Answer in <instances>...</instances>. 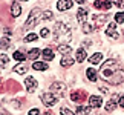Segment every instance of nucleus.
<instances>
[{
	"label": "nucleus",
	"mask_w": 124,
	"mask_h": 115,
	"mask_svg": "<svg viewBox=\"0 0 124 115\" xmlns=\"http://www.w3.org/2000/svg\"><path fill=\"white\" fill-rule=\"evenodd\" d=\"M39 16H40V11H39V9H34V11L29 14V18H28V22H26V25H25L26 29H31V28H34L37 23H39V22H37Z\"/></svg>",
	"instance_id": "nucleus-5"
},
{
	"label": "nucleus",
	"mask_w": 124,
	"mask_h": 115,
	"mask_svg": "<svg viewBox=\"0 0 124 115\" xmlns=\"http://www.w3.org/2000/svg\"><path fill=\"white\" fill-rule=\"evenodd\" d=\"M100 72H101L103 78L109 81L110 84H121L124 81V66L115 58L106 60V63H103Z\"/></svg>",
	"instance_id": "nucleus-1"
},
{
	"label": "nucleus",
	"mask_w": 124,
	"mask_h": 115,
	"mask_svg": "<svg viewBox=\"0 0 124 115\" xmlns=\"http://www.w3.org/2000/svg\"><path fill=\"white\" fill-rule=\"evenodd\" d=\"M51 90H52V94H55V95L64 97V95H66V90H68V86H66L64 83L57 81V83H52L51 84Z\"/></svg>",
	"instance_id": "nucleus-3"
},
{
	"label": "nucleus",
	"mask_w": 124,
	"mask_h": 115,
	"mask_svg": "<svg viewBox=\"0 0 124 115\" xmlns=\"http://www.w3.org/2000/svg\"><path fill=\"white\" fill-rule=\"evenodd\" d=\"M2 48H9V41H6V38H2Z\"/></svg>",
	"instance_id": "nucleus-34"
},
{
	"label": "nucleus",
	"mask_w": 124,
	"mask_h": 115,
	"mask_svg": "<svg viewBox=\"0 0 124 115\" xmlns=\"http://www.w3.org/2000/svg\"><path fill=\"white\" fill-rule=\"evenodd\" d=\"M86 98V94L84 92H72L70 94V100H72V101H80V100H83Z\"/></svg>",
	"instance_id": "nucleus-15"
},
{
	"label": "nucleus",
	"mask_w": 124,
	"mask_h": 115,
	"mask_svg": "<svg viewBox=\"0 0 124 115\" xmlns=\"http://www.w3.org/2000/svg\"><path fill=\"white\" fill-rule=\"evenodd\" d=\"M106 34L110 37V38H116V37H118V32H116V22H112L110 25L107 26Z\"/></svg>",
	"instance_id": "nucleus-9"
},
{
	"label": "nucleus",
	"mask_w": 124,
	"mask_h": 115,
	"mask_svg": "<svg viewBox=\"0 0 124 115\" xmlns=\"http://www.w3.org/2000/svg\"><path fill=\"white\" fill-rule=\"evenodd\" d=\"M14 60H17V61H25V55L22 54V52H18V51H16L14 52Z\"/></svg>",
	"instance_id": "nucleus-26"
},
{
	"label": "nucleus",
	"mask_w": 124,
	"mask_h": 115,
	"mask_svg": "<svg viewBox=\"0 0 124 115\" xmlns=\"http://www.w3.org/2000/svg\"><path fill=\"white\" fill-rule=\"evenodd\" d=\"M112 3L116 5L118 8H123V2H121V0H112Z\"/></svg>",
	"instance_id": "nucleus-36"
},
{
	"label": "nucleus",
	"mask_w": 124,
	"mask_h": 115,
	"mask_svg": "<svg viewBox=\"0 0 124 115\" xmlns=\"http://www.w3.org/2000/svg\"><path fill=\"white\" fill-rule=\"evenodd\" d=\"M86 17H87V9L80 8L78 12H77V18H78V22L81 23V25H84V23H86Z\"/></svg>",
	"instance_id": "nucleus-12"
},
{
	"label": "nucleus",
	"mask_w": 124,
	"mask_h": 115,
	"mask_svg": "<svg viewBox=\"0 0 124 115\" xmlns=\"http://www.w3.org/2000/svg\"><path fill=\"white\" fill-rule=\"evenodd\" d=\"M60 114H61V115H77V114H74L72 111H69L68 107H61V109H60Z\"/></svg>",
	"instance_id": "nucleus-28"
},
{
	"label": "nucleus",
	"mask_w": 124,
	"mask_h": 115,
	"mask_svg": "<svg viewBox=\"0 0 124 115\" xmlns=\"http://www.w3.org/2000/svg\"><path fill=\"white\" fill-rule=\"evenodd\" d=\"M104 22H106V16H93L92 17V26L95 28V29L101 28L104 25Z\"/></svg>",
	"instance_id": "nucleus-7"
},
{
	"label": "nucleus",
	"mask_w": 124,
	"mask_h": 115,
	"mask_svg": "<svg viewBox=\"0 0 124 115\" xmlns=\"http://www.w3.org/2000/svg\"><path fill=\"white\" fill-rule=\"evenodd\" d=\"M75 2H77V3H80V5H81V3H84V0H75Z\"/></svg>",
	"instance_id": "nucleus-39"
},
{
	"label": "nucleus",
	"mask_w": 124,
	"mask_h": 115,
	"mask_svg": "<svg viewBox=\"0 0 124 115\" xmlns=\"http://www.w3.org/2000/svg\"><path fill=\"white\" fill-rule=\"evenodd\" d=\"M70 28L66 25L64 22H57L55 28H54V38L55 41H58L60 45H64V43H69L70 40Z\"/></svg>",
	"instance_id": "nucleus-2"
},
{
	"label": "nucleus",
	"mask_w": 124,
	"mask_h": 115,
	"mask_svg": "<svg viewBox=\"0 0 124 115\" xmlns=\"http://www.w3.org/2000/svg\"><path fill=\"white\" fill-rule=\"evenodd\" d=\"M40 35H41L43 38H46L47 35H49V31H47V29H46V28H43V29L40 31Z\"/></svg>",
	"instance_id": "nucleus-33"
},
{
	"label": "nucleus",
	"mask_w": 124,
	"mask_h": 115,
	"mask_svg": "<svg viewBox=\"0 0 124 115\" xmlns=\"http://www.w3.org/2000/svg\"><path fill=\"white\" fill-rule=\"evenodd\" d=\"M45 115H54V114H52V112H49V111H47V112H46Z\"/></svg>",
	"instance_id": "nucleus-40"
},
{
	"label": "nucleus",
	"mask_w": 124,
	"mask_h": 115,
	"mask_svg": "<svg viewBox=\"0 0 124 115\" xmlns=\"http://www.w3.org/2000/svg\"><path fill=\"white\" fill-rule=\"evenodd\" d=\"M86 75H87V78L90 80V81H97V78H98V75H97V71H95L93 68H89V69H86Z\"/></svg>",
	"instance_id": "nucleus-14"
},
{
	"label": "nucleus",
	"mask_w": 124,
	"mask_h": 115,
	"mask_svg": "<svg viewBox=\"0 0 124 115\" xmlns=\"http://www.w3.org/2000/svg\"><path fill=\"white\" fill-rule=\"evenodd\" d=\"M9 61V58L5 54H2V68H5V66H6V63Z\"/></svg>",
	"instance_id": "nucleus-32"
},
{
	"label": "nucleus",
	"mask_w": 124,
	"mask_h": 115,
	"mask_svg": "<svg viewBox=\"0 0 124 115\" xmlns=\"http://www.w3.org/2000/svg\"><path fill=\"white\" fill-rule=\"evenodd\" d=\"M101 60H103V54H100V52H97V54H92V55H90V58H89V61H90L92 65H98Z\"/></svg>",
	"instance_id": "nucleus-18"
},
{
	"label": "nucleus",
	"mask_w": 124,
	"mask_h": 115,
	"mask_svg": "<svg viewBox=\"0 0 124 115\" xmlns=\"http://www.w3.org/2000/svg\"><path fill=\"white\" fill-rule=\"evenodd\" d=\"M41 54H43V57H45V60H47V61L54 58V51H52L51 48H46V49H43Z\"/></svg>",
	"instance_id": "nucleus-19"
},
{
	"label": "nucleus",
	"mask_w": 124,
	"mask_h": 115,
	"mask_svg": "<svg viewBox=\"0 0 124 115\" xmlns=\"http://www.w3.org/2000/svg\"><path fill=\"white\" fill-rule=\"evenodd\" d=\"M75 114H77V115H89L90 114V107H87V106H78Z\"/></svg>",
	"instance_id": "nucleus-21"
},
{
	"label": "nucleus",
	"mask_w": 124,
	"mask_h": 115,
	"mask_svg": "<svg viewBox=\"0 0 124 115\" xmlns=\"http://www.w3.org/2000/svg\"><path fill=\"white\" fill-rule=\"evenodd\" d=\"M20 14H22V6H20L17 2H14L12 6H11V16H12V17H18Z\"/></svg>",
	"instance_id": "nucleus-13"
},
{
	"label": "nucleus",
	"mask_w": 124,
	"mask_h": 115,
	"mask_svg": "<svg viewBox=\"0 0 124 115\" xmlns=\"http://www.w3.org/2000/svg\"><path fill=\"white\" fill-rule=\"evenodd\" d=\"M40 52H41L40 49H37V48H34V49H31V51H29V54H28V57H29L31 60H32V58H37V57L40 55Z\"/></svg>",
	"instance_id": "nucleus-24"
},
{
	"label": "nucleus",
	"mask_w": 124,
	"mask_h": 115,
	"mask_svg": "<svg viewBox=\"0 0 124 115\" xmlns=\"http://www.w3.org/2000/svg\"><path fill=\"white\" fill-rule=\"evenodd\" d=\"M14 71H16L17 74H25L26 72V66L25 65H17L16 68H14Z\"/></svg>",
	"instance_id": "nucleus-25"
},
{
	"label": "nucleus",
	"mask_w": 124,
	"mask_h": 115,
	"mask_svg": "<svg viewBox=\"0 0 124 115\" xmlns=\"http://www.w3.org/2000/svg\"><path fill=\"white\" fill-rule=\"evenodd\" d=\"M100 89H101V92H106V94L109 92V89H107V88H104V86H101V88H100Z\"/></svg>",
	"instance_id": "nucleus-38"
},
{
	"label": "nucleus",
	"mask_w": 124,
	"mask_h": 115,
	"mask_svg": "<svg viewBox=\"0 0 124 115\" xmlns=\"http://www.w3.org/2000/svg\"><path fill=\"white\" fill-rule=\"evenodd\" d=\"M41 18L43 20H49V18H52V12L51 11H45L41 14Z\"/></svg>",
	"instance_id": "nucleus-31"
},
{
	"label": "nucleus",
	"mask_w": 124,
	"mask_h": 115,
	"mask_svg": "<svg viewBox=\"0 0 124 115\" xmlns=\"http://www.w3.org/2000/svg\"><path fill=\"white\" fill-rule=\"evenodd\" d=\"M93 6L97 8V9H100V8H103V9H110L112 8V3L110 2H106V0H97V2L93 3Z\"/></svg>",
	"instance_id": "nucleus-10"
},
{
	"label": "nucleus",
	"mask_w": 124,
	"mask_h": 115,
	"mask_svg": "<svg viewBox=\"0 0 124 115\" xmlns=\"http://www.w3.org/2000/svg\"><path fill=\"white\" fill-rule=\"evenodd\" d=\"M115 20H116L118 23H123V22H124V12H116V14H115Z\"/></svg>",
	"instance_id": "nucleus-29"
},
{
	"label": "nucleus",
	"mask_w": 124,
	"mask_h": 115,
	"mask_svg": "<svg viewBox=\"0 0 124 115\" xmlns=\"http://www.w3.org/2000/svg\"><path fill=\"white\" fill-rule=\"evenodd\" d=\"M84 60H86V49H83V48H80V49L77 51V61H80V63H83Z\"/></svg>",
	"instance_id": "nucleus-22"
},
{
	"label": "nucleus",
	"mask_w": 124,
	"mask_h": 115,
	"mask_svg": "<svg viewBox=\"0 0 124 115\" xmlns=\"http://www.w3.org/2000/svg\"><path fill=\"white\" fill-rule=\"evenodd\" d=\"M32 68L35 71H47V65L45 61H35V63L32 65Z\"/></svg>",
	"instance_id": "nucleus-20"
},
{
	"label": "nucleus",
	"mask_w": 124,
	"mask_h": 115,
	"mask_svg": "<svg viewBox=\"0 0 124 115\" xmlns=\"http://www.w3.org/2000/svg\"><path fill=\"white\" fill-rule=\"evenodd\" d=\"M115 100H116V97H113V100H110V101L106 104V111H107V112H112L113 109L116 107V101H115Z\"/></svg>",
	"instance_id": "nucleus-23"
},
{
	"label": "nucleus",
	"mask_w": 124,
	"mask_h": 115,
	"mask_svg": "<svg viewBox=\"0 0 124 115\" xmlns=\"http://www.w3.org/2000/svg\"><path fill=\"white\" fill-rule=\"evenodd\" d=\"M101 103H103V100H101V97H98V95H92V97L89 98L90 107H100V106H101Z\"/></svg>",
	"instance_id": "nucleus-11"
},
{
	"label": "nucleus",
	"mask_w": 124,
	"mask_h": 115,
	"mask_svg": "<svg viewBox=\"0 0 124 115\" xmlns=\"http://www.w3.org/2000/svg\"><path fill=\"white\" fill-rule=\"evenodd\" d=\"M28 115H40V111H39V109H31Z\"/></svg>",
	"instance_id": "nucleus-35"
},
{
	"label": "nucleus",
	"mask_w": 124,
	"mask_h": 115,
	"mask_svg": "<svg viewBox=\"0 0 124 115\" xmlns=\"http://www.w3.org/2000/svg\"><path fill=\"white\" fill-rule=\"evenodd\" d=\"M23 2H26V0H23Z\"/></svg>",
	"instance_id": "nucleus-41"
},
{
	"label": "nucleus",
	"mask_w": 124,
	"mask_h": 115,
	"mask_svg": "<svg viewBox=\"0 0 124 115\" xmlns=\"http://www.w3.org/2000/svg\"><path fill=\"white\" fill-rule=\"evenodd\" d=\"M74 65V58H70V55H64L61 58V66L63 68H69V66Z\"/></svg>",
	"instance_id": "nucleus-17"
},
{
	"label": "nucleus",
	"mask_w": 124,
	"mask_h": 115,
	"mask_svg": "<svg viewBox=\"0 0 124 115\" xmlns=\"http://www.w3.org/2000/svg\"><path fill=\"white\" fill-rule=\"evenodd\" d=\"M57 49H58V52H61V54L68 55V54H70V51H72V46H69L68 43H64V45H60Z\"/></svg>",
	"instance_id": "nucleus-16"
},
{
	"label": "nucleus",
	"mask_w": 124,
	"mask_h": 115,
	"mask_svg": "<svg viewBox=\"0 0 124 115\" xmlns=\"http://www.w3.org/2000/svg\"><path fill=\"white\" fill-rule=\"evenodd\" d=\"M35 40H37V34H34V32H32V34H28L26 38H25V41H35Z\"/></svg>",
	"instance_id": "nucleus-30"
},
{
	"label": "nucleus",
	"mask_w": 124,
	"mask_h": 115,
	"mask_svg": "<svg viewBox=\"0 0 124 115\" xmlns=\"http://www.w3.org/2000/svg\"><path fill=\"white\" fill-rule=\"evenodd\" d=\"M95 29V28L92 26V25H87V23H84V25H83V31L86 32V34H89V32H92Z\"/></svg>",
	"instance_id": "nucleus-27"
},
{
	"label": "nucleus",
	"mask_w": 124,
	"mask_h": 115,
	"mask_svg": "<svg viewBox=\"0 0 124 115\" xmlns=\"http://www.w3.org/2000/svg\"><path fill=\"white\" fill-rule=\"evenodd\" d=\"M25 84H26V89H28V92H29V94H32L37 89V80L32 78V77H28V78L25 80Z\"/></svg>",
	"instance_id": "nucleus-6"
},
{
	"label": "nucleus",
	"mask_w": 124,
	"mask_h": 115,
	"mask_svg": "<svg viewBox=\"0 0 124 115\" xmlns=\"http://www.w3.org/2000/svg\"><path fill=\"white\" fill-rule=\"evenodd\" d=\"M118 103H120V106H121V107H124V95H121V97L118 98Z\"/></svg>",
	"instance_id": "nucleus-37"
},
{
	"label": "nucleus",
	"mask_w": 124,
	"mask_h": 115,
	"mask_svg": "<svg viewBox=\"0 0 124 115\" xmlns=\"http://www.w3.org/2000/svg\"><path fill=\"white\" fill-rule=\"evenodd\" d=\"M72 6V0H58L57 2V8L58 11H68Z\"/></svg>",
	"instance_id": "nucleus-8"
},
{
	"label": "nucleus",
	"mask_w": 124,
	"mask_h": 115,
	"mask_svg": "<svg viewBox=\"0 0 124 115\" xmlns=\"http://www.w3.org/2000/svg\"><path fill=\"white\" fill-rule=\"evenodd\" d=\"M41 101L46 104L47 107L54 106V104H57V95L52 94V92H43L41 94Z\"/></svg>",
	"instance_id": "nucleus-4"
}]
</instances>
